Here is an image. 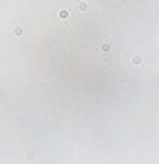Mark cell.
<instances>
[{
  "label": "cell",
  "instance_id": "6da1fadb",
  "mask_svg": "<svg viewBox=\"0 0 159 164\" xmlns=\"http://www.w3.org/2000/svg\"><path fill=\"white\" fill-rule=\"evenodd\" d=\"M97 49H99V51H104V53H108V51L113 49V44H111L108 40H104V42H99V47H97Z\"/></svg>",
  "mask_w": 159,
  "mask_h": 164
},
{
  "label": "cell",
  "instance_id": "7a4b0ae2",
  "mask_svg": "<svg viewBox=\"0 0 159 164\" xmlns=\"http://www.w3.org/2000/svg\"><path fill=\"white\" fill-rule=\"evenodd\" d=\"M142 62H144L142 56H132V58H130V64H132V67H142Z\"/></svg>",
  "mask_w": 159,
  "mask_h": 164
},
{
  "label": "cell",
  "instance_id": "3957f363",
  "mask_svg": "<svg viewBox=\"0 0 159 164\" xmlns=\"http://www.w3.org/2000/svg\"><path fill=\"white\" fill-rule=\"evenodd\" d=\"M77 9H80V11H86V9H89V2H77Z\"/></svg>",
  "mask_w": 159,
  "mask_h": 164
},
{
  "label": "cell",
  "instance_id": "277c9868",
  "mask_svg": "<svg viewBox=\"0 0 159 164\" xmlns=\"http://www.w3.org/2000/svg\"><path fill=\"white\" fill-rule=\"evenodd\" d=\"M69 16H71L69 9H62V11H60V18H69Z\"/></svg>",
  "mask_w": 159,
  "mask_h": 164
}]
</instances>
